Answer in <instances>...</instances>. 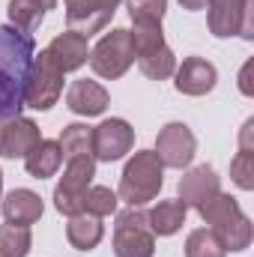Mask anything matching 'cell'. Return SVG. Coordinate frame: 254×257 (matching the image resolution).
I'll use <instances>...</instances> for the list:
<instances>
[{"mask_svg": "<svg viewBox=\"0 0 254 257\" xmlns=\"http://www.w3.org/2000/svg\"><path fill=\"white\" fill-rule=\"evenodd\" d=\"M36 54V39L12 24L0 27V123L21 117L24 87Z\"/></svg>", "mask_w": 254, "mask_h": 257, "instance_id": "6da1fadb", "label": "cell"}, {"mask_svg": "<svg viewBox=\"0 0 254 257\" xmlns=\"http://www.w3.org/2000/svg\"><path fill=\"white\" fill-rule=\"evenodd\" d=\"M197 212L209 224V230L218 236L224 251H245L251 245L254 227H251V221L245 218V212L239 209L236 197L218 192L215 197H209L203 206H197Z\"/></svg>", "mask_w": 254, "mask_h": 257, "instance_id": "7a4b0ae2", "label": "cell"}, {"mask_svg": "<svg viewBox=\"0 0 254 257\" xmlns=\"http://www.w3.org/2000/svg\"><path fill=\"white\" fill-rule=\"evenodd\" d=\"M165 186V165L156 156V150H141L135 153L123 168L120 177V189L117 197L129 206H144L150 200H156Z\"/></svg>", "mask_w": 254, "mask_h": 257, "instance_id": "3957f363", "label": "cell"}, {"mask_svg": "<svg viewBox=\"0 0 254 257\" xmlns=\"http://www.w3.org/2000/svg\"><path fill=\"white\" fill-rule=\"evenodd\" d=\"M114 254L117 257H153L156 254V233L150 218L141 206H129L117 212L114 224Z\"/></svg>", "mask_w": 254, "mask_h": 257, "instance_id": "277c9868", "label": "cell"}, {"mask_svg": "<svg viewBox=\"0 0 254 257\" xmlns=\"http://www.w3.org/2000/svg\"><path fill=\"white\" fill-rule=\"evenodd\" d=\"M60 93H63V72L54 66L51 54L42 48L39 54H33V66H30L27 87H24V108L51 111Z\"/></svg>", "mask_w": 254, "mask_h": 257, "instance_id": "5b68a950", "label": "cell"}, {"mask_svg": "<svg viewBox=\"0 0 254 257\" xmlns=\"http://www.w3.org/2000/svg\"><path fill=\"white\" fill-rule=\"evenodd\" d=\"M132 63H135V48H132V36L126 27H114L90 48V66L99 78L117 81L129 72Z\"/></svg>", "mask_w": 254, "mask_h": 257, "instance_id": "8992f818", "label": "cell"}, {"mask_svg": "<svg viewBox=\"0 0 254 257\" xmlns=\"http://www.w3.org/2000/svg\"><path fill=\"white\" fill-rule=\"evenodd\" d=\"M96 177V159L84 156V159H66V171L54 189V206L63 215H78L84 212V194L90 189Z\"/></svg>", "mask_w": 254, "mask_h": 257, "instance_id": "52a82bcc", "label": "cell"}, {"mask_svg": "<svg viewBox=\"0 0 254 257\" xmlns=\"http://www.w3.org/2000/svg\"><path fill=\"white\" fill-rule=\"evenodd\" d=\"M209 33L218 39L242 36L254 39V0H206Z\"/></svg>", "mask_w": 254, "mask_h": 257, "instance_id": "ba28073f", "label": "cell"}, {"mask_svg": "<svg viewBox=\"0 0 254 257\" xmlns=\"http://www.w3.org/2000/svg\"><path fill=\"white\" fill-rule=\"evenodd\" d=\"M120 3L123 0H63L66 24H69V30L90 39L93 33H99L111 24Z\"/></svg>", "mask_w": 254, "mask_h": 257, "instance_id": "9c48e42d", "label": "cell"}, {"mask_svg": "<svg viewBox=\"0 0 254 257\" xmlns=\"http://www.w3.org/2000/svg\"><path fill=\"white\" fill-rule=\"evenodd\" d=\"M197 153V138L186 123H168L156 135V156L162 159L165 168H189Z\"/></svg>", "mask_w": 254, "mask_h": 257, "instance_id": "30bf717a", "label": "cell"}, {"mask_svg": "<svg viewBox=\"0 0 254 257\" xmlns=\"http://www.w3.org/2000/svg\"><path fill=\"white\" fill-rule=\"evenodd\" d=\"M132 147H135V128L120 117L102 120L93 128V156H96V162H108V165L120 162Z\"/></svg>", "mask_w": 254, "mask_h": 257, "instance_id": "8fae6325", "label": "cell"}, {"mask_svg": "<svg viewBox=\"0 0 254 257\" xmlns=\"http://www.w3.org/2000/svg\"><path fill=\"white\" fill-rule=\"evenodd\" d=\"M39 141H42V132L27 117H12L0 123V156L3 159H24Z\"/></svg>", "mask_w": 254, "mask_h": 257, "instance_id": "7c38bea8", "label": "cell"}, {"mask_svg": "<svg viewBox=\"0 0 254 257\" xmlns=\"http://www.w3.org/2000/svg\"><path fill=\"white\" fill-rule=\"evenodd\" d=\"M215 81H218L215 66L203 57H186L174 69V87L183 96H206L215 90Z\"/></svg>", "mask_w": 254, "mask_h": 257, "instance_id": "4fadbf2b", "label": "cell"}, {"mask_svg": "<svg viewBox=\"0 0 254 257\" xmlns=\"http://www.w3.org/2000/svg\"><path fill=\"white\" fill-rule=\"evenodd\" d=\"M221 192V180L218 174L209 168V165H197V168H189L180 180V200L189 206V209H197L203 206L209 197Z\"/></svg>", "mask_w": 254, "mask_h": 257, "instance_id": "5bb4252c", "label": "cell"}, {"mask_svg": "<svg viewBox=\"0 0 254 257\" xmlns=\"http://www.w3.org/2000/svg\"><path fill=\"white\" fill-rule=\"evenodd\" d=\"M108 105H111V96L99 81L81 78L66 90V108L78 117H99V114H105Z\"/></svg>", "mask_w": 254, "mask_h": 257, "instance_id": "9a60e30c", "label": "cell"}, {"mask_svg": "<svg viewBox=\"0 0 254 257\" xmlns=\"http://www.w3.org/2000/svg\"><path fill=\"white\" fill-rule=\"evenodd\" d=\"M45 51L51 54L54 66H57L63 75H66V72L81 69V66L90 60V45H87V36H81V33H75V30L57 33Z\"/></svg>", "mask_w": 254, "mask_h": 257, "instance_id": "2e32d148", "label": "cell"}, {"mask_svg": "<svg viewBox=\"0 0 254 257\" xmlns=\"http://www.w3.org/2000/svg\"><path fill=\"white\" fill-rule=\"evenodd\" d=\"M0 209H3V218L9 224H36L42 218V197L30 189H12L6 197H0Z\"/></svg>", "mask_w": 254, "mask_h": 257, "instance_id": "e0dca14e", "label": "cell"}, {"mask_svg": "<svg viewBox=\"0 0 254 257\" xmlns=\"http://www.w3.org/2000/svg\"><path fill=\"white\" fill-rule=\"evenodd\" d=\"M60 165H63V150H60L57 141H48V138H42V141L24 156V168H27V174H30L33 180H48V177H54V174L60 171Z\"/></svg>", "mask_w": 254, "mask_h": 257, "instance_id": "ac0fdd59", "label": "cell"}, {"mask_svg": "<svg viewBox=\"0 0 254 257\" xmlns=\"http://www.w3.org/2000/svg\"><path fill=\"white\" fill-rule=\"evenodd\" d=\"M105 236V227H102V218L99 215H90V212H78L69 218L66 224V239L72 248L78 251H93Z\"/></svg>", "mask_w": 254, "mask_h": 257, "instance_id": "d6986e66", "label": "cell"}, {"mask_svg": "<svg viewBox=\"0 0 254 257\" xmlns=\"http://www.w3.org/2000/svg\"><path fill=\"white\" fill-rule=\"evenodd\" d=\"M186 215H189V206L177 197V200H159L147 218H150V227L156 236H174L183 224H186Z\"/></svg>", "mask_w": 254, "mask_h": 257, "instance_id": "ffe728a7", "label": "cell"}, {"mask_svg": "<svg viewBox=\"0 0 254 257\" xmlns=\"http://www.w3.org/2000/svg\"><path fill=\"white\" fill-rule=\"evenodd\" d=\"M60 150H63V159H84V156H93V128L87 123H69L60 132ZM96 159V156H93Z\"/></svg>", "mask_w": 254, "mask_h": 257, "instance_id": "44dd1931", "label": "cell"}, {"mask_svg": "<svg viewBox=\"0 0 254 257\" xmlns=\"http://www.w3.org/2000/svg\"><path fill=\"white\" fill-rule=\"evenodd\" d=\"M135 60L141 66V72H144L147 78H153V81H165V78H171L174 69H177V54L168 48V42L159 45V48H153V51H147V54H138Z\"/></svg>", "mask_w": 254, "mask_h": 257, "instance_id": "7402d4cb", "label": "cell"}, {"mask_svg": "<svg viewBox=\"0 0 254 257\" xmlns=\"http://www.w3.org/2000/svg\"><path fill=\"white\" fill-rule=\"evenodd\" d=\"M45 12H48V9H45L39 0H9V6H6L9 24L18 27V30H24V33H30V36H33V30L42 24Z\"/></svg>", "mask_w": 254, "mask_h": 257, "instance_id": "603a6c76", "label": "cell"}, {"mask_svg": "<svg viewBox=\"0 0 254 257\" xmlns=\"http://www.w3.org/2000/svg\"><path fill=\"white\" fill-rule=\"evenodd\" d=\"M33 245L30 227L24 224H0V257H27Z\"/></svg>", "mask_w": 254, "mask_h": 257, "instance_id": "cb8c5ba5", "label": "cell"}, {"mask_svg": "<svg viewBox=\"0 0 254 257\" xmlns=\"http://www.w3.org/2000/svg\"><path fill=\"white\" fill-rule=\"evenodd\" d=\"M224 245L218 242V236L209 227H197L191 230L186 239V257H224Z\"/></svg>", "mask_w": 254, "mask_h": 257, "instance_id": "d4e9b609", "label": "cell"}, {"mask_svg": "<svg viewBox=\"0 0 254 257\" xmlns=\"http://www.w3.org/2000/svg\"><path fill=\"white\" fill-rule=\"evenodd\" d=\"M117 203H120V197H117V192H111L108 186H90L87 194H84V212L99 215V218L114 215Z\"/></svg>", "mask_w": 254, "mask_h": 257, "instance_id": "484cf974", "label": "cell"}, {"mask_svg": "<svg viewBox=\"0 0 254 257\" xmlns=\"http://www.w3.org/2000/svg\"><path fill=\"white\" fill-rule=\"evenodd\" d=\"M132 24H162L168 12V0H126Z\"/></svg>", "mask_w": 254, "mask_h": 257, "instance_id": "4316f807", "label": "cell"}, {"mask_svg": "<svg viewBox=\"0 0 254 257\" xmlns=\"http://www.w3.org/2000/svg\"><path fill=\"white\" fill-rule=\"evenodd\" d=\"M132 36V48H135V57L138 54H147L159 45H165V30L162 24H135V30H129Z\"/></svg>", "mask_w": 254, "mask_h": 257, "instance_id": "83f0119b", "label": "cell"}, {"mask_svg": "<svg viewBox=\"0 0 254 257\" xmlns=\"http://www.w3.org/2000/svg\"><path fill=\"white\" fill-rule=\"evenodd\" d=\"M230 177L242 192L254 189V150H239L230 162Z\"/></svg>", "mask_w": 254, "mask_h": 257, "instance_id": "f1b7e54d", "label": "cell"}, {"mask_svg": "<svg viewBox=\"0 0 254 257\" xmlns=\"http://www.w3.org/2000/svg\"><path fill=\"white\" fill-rule=\"evenodd\" d=\"M248 75H251V63L242 66V75H239V90H242L245 96H251V93H254V90H251V81H248Z\"/></svg>", "mask_w": 254, "mask_h": 257, "instance_id": "f546056e", "label": "cell"}, {"mask_svg": "<svg viewBox=\"0 0 254 257\" xmlns=\"http://www.w3.org/2000/svg\"><path fill=\"white\" fill-rule=\"evenodd\" d=\"M180 6H183V9H189V12H197V9H203V6H206V0H180Z\"/></svg>", "mask_w": 254, "mask_h": 257, "instance_id": "4dcf8cb0", "label": "cell"}, {"mask_svg": "<svg viewBox=\"0 0 254 257\" xmlns=\"http://www.w3.org/2000/svg\"><path fill=\"white\" fill-rule=\"evenodd\" d=\"M39 3H42L45 9H54V6H57V0H39Z\"/></svg>", "mask_w": 254, "mask_h": 257, "instance_id": "1f68e13d", "label": "cell"}, {"mask_svg": "<svg viewBox=\"0 0 254 257\" xmlns=\"http://www.w3.org/2000/svg\"><path fill=\"white\" fill-rule=\"evenodd\" d=\"M0 197H3V171H0Z\"/></svg>", "mask_w": 254, "mask_h": 257, "instance_id": "d6a6232c", "label": "cell"}]
</instances>
